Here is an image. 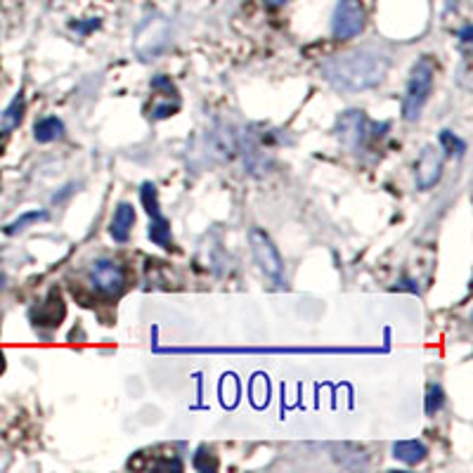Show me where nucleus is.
I'll return each instance as SVG.
<instances>
[{"label": "nucleus", "instance_id": "4468645a", "mask_svg": "<svg viewBox=\"0 0 473 473\" xmlns=\"http://www.w3.org/2000/svg\"><path fill=\"white\" fill-rule=\"evenodd\" d=\"M22 117H24V98H22V92H17V98L10 102L5 111H3V117H0V126L3 130H13L22 124Z\"/></svg>", "mask_w": 473, "mask_h": 473}, {"label": "nucleus", "instance_id": "4be33fe9", "mask_svg": "<svg viewBox=\"0 0 473 473\" xmlns=\"http://www.w3.org/2000/svg\"><path fill=\"white\" fill-rule=\"evenodd\" d=\"M0 289H3V277H0Z\"/></svg>", "mask_w": 473, "mask_h": 473}, {"label": "nucleus", "instance_id": "9d476101", "mask_svg": "<svg viewBox=\"0 0 473 473\" xmlns=\"http://www.w3.org/2000/svg\"><path fill=\"white\" fill-rule=\"evenodd\" d=\"M65 315H66V305L65 301H62V296H59V292H50L48 293V299L33 311V324L55 329V327L62 324Z\"/></svg>", "mask_w": 473, "mask_h": 473}, {"label": "nucleus", "instance_id": "20e7f679", "mask_svg": "<svg viewBox=\"0 0 473 473\" xmlns=\"http://www.w3.org/2000/svg\"><path fill=\"white\" fill-rule=\"evenodd\" d=\"M364 5L360 0H338L331 14V36L337 40L355 39L364 29Z\"/></svg>", "mask_w": 473, "mask_h": 473}, {"label": "nucleus", "instance_id": "1a4fd4ad", "mask_svg": "<svg viewBox=\"0 0 473 473\" xmlns=\"http://www.w3.org/2000/svg\"><path fill=\"white\" fill-rule=\"evenodd\" d=\"M442 175V156L434 145H426L415 163V180L419 189H431Z\"/></svg>", "mask_w": 473, "mask_h": 473}, {"label": "nucleus", "instance_id": "7ed1b4c3", "mask_svg": "<svg viewBox=\"0 0 473 473\" xmlns=\"http://www.w3.org/2000/svg\"><path fill=\"white\" fill-rule=\"evenodd\" d=\"M249 244H251L256 266H258L270 279L282 282V277H285V260L279 256V249L275 247V241L270 240V234H267L266 230H260V227H251V232H249Z\"/></svg>", "mask_w": 473, "mask_h": 473}, {"label": "nucleus", "instance_id": "dca6fc26", "mask_svg": "<svg viewBox=\"0 0 473 473\" xmlns=\"http://www.w3.org/2000/svg\"><path fill=\"white\" fill-rule=\"evenodd\" d=\"M442 405H445V393H442V389L438 383H431L426 393V415L428 416L438 415L442 409Z\"/></svg>", "mask_w": 473, "mask_h": 473}, {"label": "nucleus", "instance_id": "ddd939ff", "mask_svg": "<svg viewBox=\"0 0 473 473\" xmlns=\"http://www.w3.org/2000/svg\"><path fill=\"white\" fill-rule=\"evenodd\" d=\"M33 137L43 145L55 143V140H59V137H65V124H62V118H57V117L39 118L36 126H33Z\"/></svg>", "mask_w": 473, "mask_h": 473}, {"label": "nucleus", "instance_id": "0eeeda50", "mask_svg": "<svg viewBox=\"0 0 473 473\" xmlns=\"http://www.w3.org/2000/svg\"><path fill=\"white\" fill-rule=\"evenodd\" d=\"M162 353H256V355H285V353H372V348H163Z\"/></svg>", "mask_w": 473, "mask_h": 473}, {"label": "nucleus", "instance_id": "39448f33", "mask_svg": "<svg viewBox=\"0 0 473 473\" xmlns=\"http://www.w3.org/2000/svg\"><path fill=\"white\" fill-rule=\"evenodd\" d=\"M140 201H143L145 211L152 218L150 225V240L154 241L156 247L171 249L173 247V237H171V221L162 214V206H159V192L152 182H143L140 188Z\"/></svg>", "mask_w": 473, "mask_h": 473}, {"label": "nucleus", "instance_id": "f3484780", "mask_svg": "<svg viewBox=\"0 0 473 473\" xmlns=\"http://www.w3.org/2000/svg\"><path fill=\"white\" fill-rule=\"evenodd\" d=\"M441 145H442V152L445 154H464L467 152V143L461 140V137H457L452 133V130H442L441 133Z\"/></svg>", "mask_w": 473, "mask_h": 473}, {"label": "nucleus", "instance_id": "aec40b11", "mask_svg": "<svg viewBox=\"0 0 473 473\" xmlns=\"http://www.w3.org/2000/svg\"><path fill=\"white\" fill-rule=\"evenodd\" d=\"M461 40H464V43H469V40H471V26H467V29L461 31Z\"/></svg>", "mask_w": 473, "mask_h": 473}, {"label": "nucleus", "instance_id": "f257e3e1", "mask_svg": "<svg viewBox=\"0 0 473 473\" xmlns=\"http://www.w3.org/2000/svg\"><path fill=\"white\" fill-rule=\"evenodd\" d=\"M390 57L374 48H357V50L338 52L322 65L324 81L341 92L370 91L389 74Z\"/></svg>", "mask_w": 473, "mask_h": 473}, {"label": "nucleus", "instance_id": "2eb2a0df", "mask_svg": "<svg viewBox=\"0 0 473 473\" xmlns=\"http://www.w3.org/2000/svg\"><path fill=\"white\" fill-rule=\"evenodd\" d=\"M46 218H48L46 211H26V214H22L17 221L10 223V225L5 227V232L7 234H17V232H22L26 225H31V223H39V221H46Z\"/></svg>", "mask_w": 473, "mask_h": 473}, {"label": "nucleus", "instance_id": "412c9836", "mask_svg": "<svg viewBox=\"0 0 473 473\" xmlns=\"http://www.w3.org/2000/svg\"><path fill=\"white\" fill-rule=\"evenodd\" d=\"M3 367H5V357H3V353H0V372H3Z\"/></svg>", "mask_w": 473, "mask_h": 473}, {"label": "nucleus", "instance_id": "f8f14e48", "mask_svg": "<svg viewBox=\"0 0 473 473\" xmlns=\"http://www.w3.org/2000/svg\"><path fill=\"white\" fill-rule=\"evenodd\" d=\"M426 445L419 441H398L393 445V457L402 464H407V467H416V464H422L426 460Z\"/></svg>", "mask_w": 473, "mask_h": 473}, {"label": "nucleus", "instance_id": "423d86ee", "mask_svg": "<svg viewBox=\"0 0 473 473\" xmlns=\"http://www.w3.org/2000/svg\"><path fill=\"white\" fill-rule=\"evenodd\" d=\"M91 282L104 296H118L126 289V273L117 260L98 258L91 266Z\"/></svg>", "mask_w": 473, "mask_h": 473}, {"label": "nucleus", "instance_id": "9b49d317", "mask_svg": "<svg viewBox=\"0 0 473 473\" xmlns=\"http://www.w3.org/2000/svg\"><path fill=\"white\" fill-rule=\"evenodd\" d=\"M133 225H136V208L128 201H121L111 215V225L109 234L114 237V241L118 244H126L130 240V232H133Z\"/></svg>", "mask_w": 473, "mask_h": 473}, {"label": "nucleus", "instance_id": "f03ea898", "mask_svg": "<svg viewBox=\"0 0 473 473\" xmlns=\"http://www.w3.org/2000/svg\"><path fill=\"white\" fill-rule=\"evenodd\" d=\"M434 81L435 62L431 55H424V57L416 59L407 78L405 100H402V117H405V121H416L422 117L424 107H426L428 98L434 92Z\"/></svg>", "mask_w": 473, "mask_h": 473}, {"label": "nucleus", "instance_id": "a211bd4d", "mask_svg": "<svg viewBox=\"0 0 473 473\" xmlns=\"http://www.w3.org/2000/svg\"><path fill=\"white\" fill-rule=\"evenodd\" d=\"M195 469L201 473L215 471V469H218V461H215V457L211 452L206 454V448H199L195 454Z\"/></svg>", "mask_w": 473, "mask_h": 473}, {"label": "nucleus", "instance_id": "6e6552de", "mask_svg": "<svg viewBox=\"0 0 473 473\" xmlns=\"http://www.w3.org/2000/svg\"><path fill=\"white\" fill-rule=\"evenodd\" d=\"M364 136H367V118H364L363 111L348 109L338 117L337 137L341 140L346 150L355 152L364 143Z\"/></svg>", "mask_w": 473, "mask_h": 473}, {"label": "nucleus", "instance_id": "6ab92c4d", "mask_svg": "<svg viewBox=\"0 0 473 473\" xmlns=\"http://www.w3.org/2000/svg\"><path fill=\"white\" fill-rule=\"evenodd\" d=\"M286 3H289V0H266V5H270V7H282V5H286Z\"/></svg>", "mask_w": 473, "mask_h": 473}]
</instances>
